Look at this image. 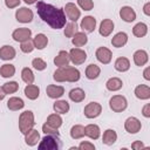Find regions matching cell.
<instances>
[{"mask_svg": "<svg viewBox=\"0 0 150 150\" xmlns=\"http://www.w3.org/2000/svg\"><path fill=\"white\" fill-rule=\"evenodd\" d=\"M141 128H142V123L135 116L128 117L124 122V129L128 134H137L138 131H141Z\"/></svg>", "mask_w": 150, "mask_h": 150, "instance_id": "cell-9", "label": "cell"}, {"mask_svg": "<svg viewBox=\"0 0 150 150\" xmlns=\"http://www.w3.org/2000/svg\"><path fill=\"white\" fill-rule=\"evenodd\" d=\"M35 125L34 114L30 110H25L19 116V130L21 134H26L30 129H33Z\"/></svg>", "mask_w": 150, "mask_h": 150, "instance_id": "cell-3", "label": "cell"}, {"mask_svg": "<svg viewBox=\"0 0 150 150\" xmlns=\"http://www.w3.org/2000/svg\"><path fill=\"white\" fill-rule=\"evenodd\" d=\"M30 36H32V30L29 28H26V27L16 28L12 33V38L16 42H23V41L30 39Z\"/></svg>", "mask_w": 150, "mask_h": 150, "instance_id": "cell-12", "label": "cell"}, {"mask_svg": "<svg viewBox=\"0 0 150 150\" xmlns=\"http://www.w3.org/2000/svg\"><path fill=\"white\" fill-rule=\"evenodd\" d=\"M77 149H80V150H95V145L88 141H82L79 144Z\"/></svg>", "mask_w": 150, "mask_h": 150, "instance_id": "cell-45", "label": "cell"}, {"mask_svg": "<svg viewBox=\"0 0 150 150\" xmlns=\"http://www.w3.org/2000/svg\"><path fill=\"white\" fill-rule=\"evenodd\" d=\"M88 42V36L84 32H76L71 38V43L75 47H82Z\"/></svg>", "mask_w": 150, "mask_h": 150, "instance_id": "cell-30", "label": "cell"}, {"mask_svg": "<svg viewBox=\"0 0 150 150\" xmlns=\"http://www.w3.org/2000/svg\"><path fill=\"white\" fill-rule=\"evenodd\" d=\"M131 148H132L134 150H141V149H144L145 145H144L141 141H135V142L131 144Z\"/></svg>", "mask_w": 150, "mask_h": 150, "instance_id": "cell-48", "label": "cell"}, {"mask_svg": "<svg viewBox=\"0 0 150 150\" xmlns=\"http://www.w3.org/2000/svg\"><path fill=\"white\" fill-rule=\"evenodd\" d=\"M2 89H4V91L6 93V95H7V94H14V93H16V91L19 90V83L15 82V81L6 82V83H4Z\"/></svg>", "mask_w": 150, "mask_h": 150, "instance_id": "cell-40", "label": "cell"}, {"mask_svg": "<svg viewBox=\"0 0 150 150\" xmlns=\"http://www.w3.org/2000/svg\"><path fill=\"white\" fill-rule=\"evenodd\" d=\"M23 93H25V95H26L27 98H29V100H36L39 97V95H40V88L38 86L30 83V84H27L25 87Z\"/></svg>", "mask_w": 150, "mask_h": 150, "instance_id": "cell-29", "label": "cell"}, {"mask_svg": "<svg viewBox=\"0 0 150 150\" xmlns=\"http://www.w3.org/2000/svg\"><path fill=\"white\" fill-rule=\"evenodd\" d=\"M68 96H69L70 101H73L75 103H80L86 98V93H84V90L82 88H73L69 91Z\"/></svg>", "mask_w": 150, "mask_h": 150, "instance_id": "cell-26", "label": "cell"}, {"mask_svg": "<svg viewBox=\"0 0 150 150\" xmlns=\"http://www.w3.org/2000/svg\"><path fill=\"white\" fill-rule=\"evenodd\" d=\"M21 0H5V5L7 8H16L20 6Z\"/></svg>", "mask_w": 150, "mask_h": 150, "instance_id": "cell-46", "label": "cell"}, {"mask_svg": "<svg viewBox=\"0 0 150 150\" xmlns=\"http://www.w3.org/2000/svg\"><path fill=\"white\" fill-rule=\"evenodd\" d=\"M46 94L48 97L57 100L64 94V88L62 86H57V84H49L46 88Z\"/></svg>", "mask_w": 150, "mask_h": 150, "instance_id": "cell-15", "label": "cell"}, {"mask_svg": "<svg viewBox=\"0 0 150 150\" xmlns=\"http://www.w3.org/2000/svg\"><path fill=\"white\" fill-rule=\"evenodd\" d=\"M46 123H47L48 125H50V127L55 128V129H59V128L62 125L63 120H62V117H61V115H60V114L54 112V114L48 115V117H47V120H46Z\"/></svg>", "mask_w": 150, "mask_h": 150, "instance_id": "cell-32", "label": "cell"}, {"mask_svg": "<svg viewBox=\"0 0 150 150\" xmlns=\"http://www.w3.org/2000/svg\"><path fill=\"white\" fill-rule=\"evenodd\" d=\"M33 18H34V14H33L32 9H29L27 7H20L15 12V19H16V21H19L21 23L32 22Z\"/></svg>", "mask_w": 150, "mask_h": 150, "instance_id": "cell-10", "label": "cell"}, {"mask_svg": "<svg viewBox=\"0 0 150 150\" xmlns=\"http://www.w3.org/2000/svg\"><path fill=\"white\" fill-rule=\"evenodd\" d=\"M25 142L29 146H34L40 142V134L36 129H30L25 134Z\"/></svg>", "mask_w": 150, "mask_h": 150, "instance_id": "cell-20", "label": "cell"}, {"mask_svg": "<svg viewBox=\"0 0 150 150\" xmlns=\"http://www.w3.org/2000/svg\"><path fill=\"white\" fill-rule=\"evenodd\" d=\"M101 112H102V105L98 102H90L83 109V114L87 118H96L101 115Z\"/></svg>", "mask_w": 150, "mask_h": 150, "instance_id": "cell-7", "label": "cell"}, {"mask_svg": "<svg viewBox=\"0 0 150 150\" xmlns=\"http://www.w3.org/2000/svg\"><path fill=\"white\" fill-rule=\"evenodd\" d=\"M70 137L73 139H80L84 137V127L81 124H75L70 128Z\"/></svg>", "mask_w": 150, "mask_h": 150, "instance_id": "cell-37", "label": "cell"}, {"mask_svg": "<svg viewBox=\"0 0 150 150\" xmlns=\"http://www.w3.org/2000/svg\"><path fill=\"white\" fill-rule=\"evenodd\" d=\"M16 55V50L14 49V47L9 46V45H5L2 47H0V59L4 61H9L13 60Z\"/></svg>", "mask_w": 150, "mask_h": 150, "instance_id": "cell-21", "label": "cell"}, {"mask_svg": "<svg viewBox=\"0 0 150 150\" xmlns=\"http://www.w3.org/2000/svg\"><path fill=\"white\" fill-rule=\"evenodd\" d=\"M32 66H33V68L36 69L38 71H41V70H45V69H46L47 63H46V61L42 60L41 57H35V59H33V61H32Z\"/></svg>", "mask_w": 150, "mask_h": 150, "instance_id": "cell-42", "label": "cell"}, {"mask_svg": "<svg viewBox=\"0 0 150 150\" xmlns=\"http://www.w3.org/2000/svg\"><path fill=\"white\" fill-rule=\"evenodd\" d=\"M114 27H115V23L112 20L110 19H103L100 23V28H98V33L103 36V38H107L109 36L112 30H114Z\"/></svg>", "mask_w": 150, "mask_h": 150, "instance_id": "cell-14", "label": "cell"}, {"mask_svg": "<svg viewBox=\"0 0 150 150\" xmlns=\"http://www.w3.org/2000/svg\"><path fill=\"white\" fill-rule=\"evenodd\" d=\"M5 96H6V93L4 91V89H2V86L0 87V101H2L4 98H5Z\"/></svg>", "mask_w": 150, "mask_h": 150, "instance_id": "cell-51", "label": "cell"}, {"mask_svg": "<svg viewBox=\"0 0 150 150\" xmlns=\"http://www.w3.org/2000/svg\"><path fill=\"white\" fill-rule=\"evenodd\" d=\"M77 25H76V22H74V21H70V22H68V23H66L64 25V29H63V34H64V36L66 38H73V35L77 32Z\"/></svg>", "mask_w": 150, "mask_h": 150, "instance_id": "cell-39", "label": "cell"}, {"mask_svg": "<svg viewBox=\"0 0 150 150\" xmlns=\"http://www.w3.org/2000/svg\"><path fill=\"white\" fill-rule=\"evenodd\" d=\"M25 1V4H27V5H33V4H36L38 2V0H23Z\"/></svg>", "mask_w": 150, "mask_h": 150, "instance_id": "cell-52", "label": "cell"}, {"mask_svg": "<svg viewBox=\"0 0 150 150\" xmlns=\"http://www.w3.org/2000/svg\"><path fill=\"white\" fill-rule=\"evenodd\" d=\"M15 74V67L11 63H5L0 67V75L4 79H9L12 76H14Z\"/></svg>", "mask_w": 150, "mask_h": 150, "instance_id": "cell-36", "label": "cell"}, {"mask_svg": "<svg viewBox=\"0 0 150 150\" xmlns=\"http://www.w3.org/2000/svg\"><path fill=\"white\" fill-rule=\"evenodd\" d=\"M148 33V26L144 22H138L132 27V34L136 38H143Z\"/></svg>", "mask_w": 150, "mask_h": 150, "instance_id": "cell-35", "label": "cell"}, {"mask_svg": "<svg viewBox=\"0 0 150 150\" xmlns=\"http://www.w3.org/2000/svg\"><path fill=\"white\" fill-rule=\"evenodd\" d=\"M84 136L89 137L90 139H97L100 138L101 136V129L97 124H94V123H90L88 125L84 127Z\"/></svg>", "mask_w": 150, "mask_h": 150, "instance_id": "cell-19", "label": "cell"}, {"mask_svg": "<svg viewBox=\"0 0 150 150\" xmlns=\"http://www.w3.org/2000/svg\"><path fill=\"white\" fill-rule=\"evenodd\" d=\"M53 109L55 112H57L60 115H64L69 111L70 105H69L68 101H66V100H56L53 104Z\"/></svg>", "mask_w": 150, "mask_h": 150, "instance_id": "cell-24", "label": "cell"}, {"mask_svg": "<svg viewBox=\"0 0 150 150\" xmlns=\"http://www.w3.org/2000/svg\"><path fill=\"white\" fill-rule=\"evenodd\" d=\"M116 141H117V134H116V131L114 129L104 130V132L102 135V142L105 145H112Z\"/></svg>", "mask_w": 150, "mask_h": 150, "instance_id": "cell-28", "label": "cell"}, {"mask_svg": "<svg viewBox=\"0 0 150 150\" xmlns=\"http://www.w3.org/2000/svg\"><path fill=\"white\" fill-rule=\"evenodd\" d=\"M132 59H134V62H135L136 66L143 67V66H145V64L148 63V61H149V55H148V53H146L144 49H138V50H136V52L134 53Z\"/></svg>", "mask_w": 150, "mask_h": 150, "instance_id": "cell-17", "label": "cell"}, {"mask_svg": "<svg viewBox=\"0 0 150 150\" xmlns=\"http://www.w3.org/2000/svg\"><path fill=\"white\" fill-rule=\"evenodd\" d=\"M63 11H64L66 16L70 21L76 22L81 18V11L79 9V7L74 2H67L66 6H64V8H63Z\"/></svg>", "mask_w": 150, "mask_h": 150, "instance_id": "cell-8", "label": "cell"}, {"mask_svg": "<svg viewBox=\"0 0 150 150\" xmlns=\"http://www.w3.org/2000/svg\"><path fill=\"white\" fill-rule=\"evenodd\" d=\"M127 42H128V34L124 32H118L111 38V45L112 47H116V48H121L125 46Z\"/></svg>", "mask_w": 150, "mask_h": 150, "instance_id": "cell-23", "label": "cell"}, {"mask_svg": "<svg viewBox=\"0 0 150 150\" xmlns=\"http://www.w3.org/2000/svg\"><path fill=\"white\" fill-rule=\"evenodd\" d=\"M95 56L98 62H101L103 64H108V63H110V61L112 59V53L107 47H98L95 52Z\"/></svg>", "mask_w": 150, "mask_h": 150, "instance_id": "cell-11", "label": "cell"}, {"mask_svg": "<svg viewBox=\"0 0 150 150\" xmlns=\"http://www.w3.org/2000/svg\"><path fill=\"white\" fill-rule=\"evenodd\" d=\"M109 107L115 112H122L128 107V101L123 95H114L109 100Z\"/></svg>", "mask_w": 150, "mask_h": 150, "instance_id": "cell-5", "label": "cell"}, {"mask_svg": "<svg viewBox=\"0 0 150 150\" xmlns=\"http://www.w3.org/2000/svg\"><path fill=\"white\" fill-rule=\"evenodd\" d=\"M21 79H22V81H23L26 84L33 83L34 80H35V76H34L33 70H32L30 68H28V67H25V68L21 70Z\"/></svg>", "mask_w": 150, "mask_h": 150, "instance_id": "cell-38", "label": "cell"}, {"mask_svg": "<svg viewBox=\"0 0 150 150\" xmlns=\"http://www.w3.org/2000/svg\"><path fill=\"white\" fill-rule=\"evenodd\" d=\"M39 150H59L61 148L60 136L56 135H46L38 143Z\"/></svg>", "mask_w": 150, "mask_h": 150, "instance_id": "cell-4", "label": "cell"}, {"mask_svg": "<svg viewBox=\"0 0 150 150\" xmlns=\"http://www.w3.org/2000/svg\"><path fill=\"white\" fill-rule=\"evenodd\" d=\"M20 49H21L22 53H26V54L32 53L35 49L34 43H33V40L32 39H28V40H26L23 42H20Z\"/></svg>", "mask_w": 150, "mask_h": 150, "instance_id": "cell-41", "label": "cell"}, {"mask_svg": "<svg viewBox=\"0 0 150 150\" xmlns=\"http://www.w3.org/2000/svg\"><path fill=\"white\" fill-rule=\"evenodd\" d=\"M36 12L38 15L42 19V21L46 22L48 26H50L53 29H61L67 23L63 8L55 7L45 1H38Z\"/></svg>", "mask_w": 150, "mask_h": 150, "instance_id": "cell-1", "label": "cell"}, {"mask_svg": "<svg viewBox=\"0 0 150 150\" xmlns=\"http://www.w3.org/2000/svg\"><path fill=\"white\" fill-rule=\"evenodd\" d=\"M114 68L120 71V73H124V71H128L129 68H130V61L129 59L124 57V56H121V57H117L115 63H114Z\"/></svg>", "mask_w": 150, "mask_h": 150, "instance_id": "cell-25", "label": "cell"}, {"mask_svg": "<svg viewBox=\"0 0 150 150\" xmlns=\"http://www.w3.org/2000/svg\"><path fill=\"white\" fill-rule=\"evenodd\" d=\"M42 132H43L45 135H56V136H60L59 130L55 129V128H53V127H50V125H48L46 122H45V124L42 125Z\"/></svg>", "mask_w": 150, "mask_h": 150, "instance_id": "cell-44", "label": "cell"}, {"mask_svg": "<svg viewBox=\"0 0 150 150\" xmlns=\"http://www.w3.org/2000/svg\"><path fill=\"white\" fill-rule=\"evenodd\" d=\"M143 77L146 80V81H150V67H146L143 71Z\"/></svg>", "mask_w": 150, "mask_h": 150, "instance_id": "cell-50", "label": "cell"}, {"mask_svg": "<svg viewBox=\"0 0 150 150\" xmlns=\"http://www.w3.org/2000/svg\"><path fill=\"white\" fill-rule=\"evenodd\" d=\"M77 5L83 11H91L94 8V1L93 0H77Z\"/></svg>", "mask_w": 150, "mask_h": 150, "instance_id": "cell-43", "label": "cell"}, {"mask_svg": "<svg viewBox=\"0 0 150 150\" xmlns=\"http://www.w3.org/2000/svg\"><path fill=\"white\" fill-rule=\"evenodd\" d=\"M142 115L144 117H146V118L150 117V103H146V104L143 105V108H142Z\"/></svg>", "mask_w": 150, "mask_h": 150, "instance_id": "cell-47", "label": "cell"}, {"mask_svg": "<svg viewBox=\"0 0 150 150\" xmlns=\"http://www.w3.org/2000/svg\"><path fill=\"white\" fill-rule=\"evenodd\" d=\"M80 28L84 32V33H93L96 28V19L91 15H87L81 20L80 23Z\"/></svg>", "mask_w": 150, "mask_h": 150, "instance_id": "cell-13", "label": "cell"}, {"mask_svg": "<svg viewBox=\"0 0 150 150\" xmlns=\"http://www.w3.org/2000/svg\"><path fill=\"white\" fill-rule=\"evenodd\" d=\"M101 74V68L95 64V63H90L89 66H87L86 68V77L88 80H95L100 76Z\"/></svg>", "mask_w": 150, "mask_h": 150, "instance_id": "cell-31", "label": "cell"}, {"mask_svg": "<svg viewBox=\"0 0 150 150\" xmlns=\"http://www.w3.org/2000/svg\"><path fill=\"white\" fill-rule=\"evenodd\" d=\"M81 77V73L75 67H59L54 74L53 79L56 82H77Z\"/></svg>", "mask_w": 150, "mask_h": 150, "instance_id": "cell-2", "label": "cell"}, {"mask_svg": "<svg viewBox=\"0 0 150 150\" xmlns=\"http://www.w3.org/2000/svg\"><path fill=\"white\" fill-rule=\"evenodd\" d=\"M68 53H69L70 62H71L74 66H80V64L84 63L86 60H87V53H86L83 49H81L80 47L71 48Z\"/></svg>", "mask_w": 150, "mask_h": 150, "instance_id": "cell-6", "label": "cell"}, {"mask_svg": "<svg viewBox=\"0 0 150 150\" xmlns=\"http://www.w3.org/2000/svg\"><path fill=\"white\" fill-rule=\"evenodd\" d=\"M33 43H34V47L36 49L41 50V49H43V48L47 47V45H48V38L43 33H39V34H36L34 36Z\"/></svg>", "mask_w": 150, "mask_h": 150, "instance_id": "cell-33", "label": "cell"}, {"mask_svg": "<svg viewBox=\"0 0 150 150\" xmlns=\"http://www.w3.org/2000/svg\"><path fill=\"white\" fill-rule=\"evenodd\" d=\"M134 94L138 100H142V101L149 100L150 98V87L146 84H138L135 88Z\"/></svg>", "mask_w": 150, "mask_h": 150, "instance_id": "cell-22", "label": "cell"}, {"mask_svg": "<svg viewBox=\"0 0 150 150\" xmlns=\"http://www.w3.org/2000/svg\"><path fill=\"white\" fill-rule=\"evenodd\" d=\"M120 16L125 22H132L136 20V12L130 6H123L120 9Z\"/></svg>", "mask_w": 150, "mask_h": 150, "instance_id": "cell-16", "label": "cell"}, {"mask_svg": "<svg viewBox=\"0 0 150 150\" xmlns=\"http://www.w3.org/2000/svg\"><path fill=\"white\" fill-rule=\"evenodd\" d=\"M23 107H25V102L20 97L13 96V97H9V100L7 101V108L12 111H18V110L22 109Z\"/></svg>", "mask_w": 150, "mask_h": 150, "instance_id": "cell-27", "label": "cell"}, {"mask_svg": "<svg viewBox=\"0 0 150 150\" xmlns=\"http://www.w3.org/2000/svg\"><path fill=\"white\" fill-rule=\"evenodd\" d=\"M70 63V57H69V53L66 50H60L59 54L54 57V64L59 67H67Z\"/></svg>", "mask_w": 150, "mask_h": 150, "instance_id": "cell-18", "label": "cell"}, {"mask_svg": "<svg viewBox=\"0 0 150 150\" xmlns=\"http://www.w3.org/2000/svg\"><path fill=\"white\" fill-rule=\"evenodd\" d=\"M123 87V82L121 79L118 77H110L107 82H105V88L109 91H117Z\"/></svg>", "mask_w": 150, "mask_h": 150, "instance_id": "cell-34", "label": "cell"}, {"mask_svg": "<svg viewBox=\"0 0 150 150\" xmlns=\"http://www.w3.org/2000/svg\"><path fill=\"white\" fill-rule=\"evenodd\" d=\"M143 13L146 15V16H150V2H145V5L143 6Z\"/></svg>", "mask_w": 150, "mask_h": 150, "instance_id": "cell-49", "label": "cell"}]
</instances>
